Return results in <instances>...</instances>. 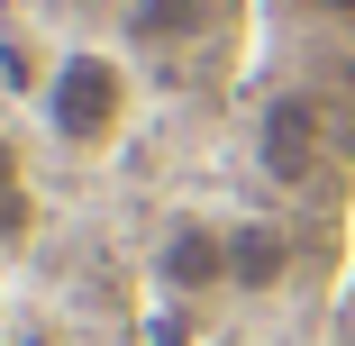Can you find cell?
Segmentation results:
<instances>
[{
	"instance_id": "6da1fadb",
	"label": "cell",
	"mask_w": 355,
	"mask_h": 346,
	"mask_svg": "<svg viewBox=\"0 0 355 346\" xmlns=\"http://www.w3.org/2000/svg\"><path fill=\"white\" fill-rule=\"evenodd\" d=\"M128 101H137V83H128V64L110 46H64L55 73H46V92H37L46 137L64 155H110L119 128H128Z\"/></svg>"
},
{
	"instance_id": "7a4b0ae2",
	"label": "cell",
	"mask_w": 355,
	"mask_h": 346,
	"mask_svg": "<svg viewBox=\"0 0 355 346\" xmlns=\"http://www.w3.org/2000/svg\"><path fill=\"white\" fill-rule=\"evenodd\" d=\"M255 155H264V173H273L282 191H301V182L328 164V110H319V92H310V83H301V92H273V101H264Z\"/></svg>"
},
{
	"instance_id": "3957f363",
	"label": "cell",
	"mask_w": 355,
	"mask_h": 346,
	"mask_svg": "<svg viewBox=\"0 0 355 346\" xmlns=\"http://www.w3.org/2000/svg\"><path fill=\"white\" fill-rule=\"evenodd\" d=\"M164 292H228V219H173L155 246Z\"/></svg>"
},
{
	"instance_id": "277c9868",
	"label": "cell",
	"mask_w": 355,
	"mask_h": 346,
	"mask_svg": "<svg viewBox=\"0 0 355 346\" xmlns=\"http://www.w3.org/2000/svg\"><path fill=\"white\" fill-rule=\"evenodd\" d=\"M292 273V237L273 219H228V292H273Z\"/></svg>"
},
{
	"instance_id": "5b68a950",
	"label": "cell",
	"mask_w": 355,
	"mask_h": 346,
	"mask_svg": "<svg viewBox=\"0 0 355 346\" xmlns=\"http://www.w3.org/2000/svg\"><path fill=\"white\" fill-rule=\"evenodd\" d=\"M209 10L219 0H137V37H155V46H191L209 28Z\"/></svg>"
},
{
	"instance_id": "8992f818",
	"label": "cell",
	"mask_w": 355,
	"mask_h": 346,
	"mask_svg": "<svg viewBox=\"0 0 355 346\" xmlns=\"http://www.w3.org/2000/svg\"><path fill=\"white\" fill-rule=\"evenodd\" d=\"M28 228H37L28 164H19V146H10V137H0V246H28Z\"/></svg>"
},
{
	"instance_id": "52a82bcc",
	"label": "cell",
	"mask_w": 355,
	"mask_h": 346,
	"mask_svg": "<svg viewBox=\"0 0 355 346\" xmlns=\"http://www.w3.org/2000/svg\"><path fill=\"white\" fill-rule=\"evenodd\" d=\"M301 10H328V19H346V28H355V0H301Z\"/></svg>"
}]
</instances>
